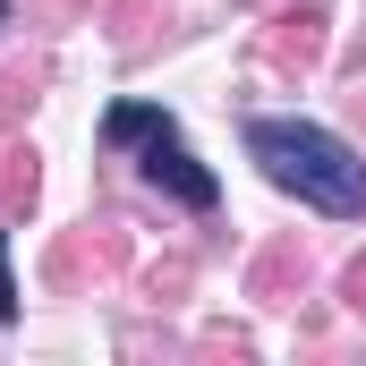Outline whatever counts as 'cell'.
I'll list each match as a JSON object with an SVG mask.
<instances>
[{
	"mask_svg": "<svg viewBox=\"0 0 366 366\" xmlns=\"http://www.w3.org/2000/svg\"><path fill=\"white\" fill-rule=\"evenodd\" d=\"M247 162L281 187V196H298V204H315V213H332V222H358L366 213V162L350 137H332V128H315V119H247Z\"/></svg>",
	"mask_w": 366,
	"mask_h": 366,
	"instance_id": "cell-1",
	"label": "cell"
},
{
	"mask_svg": "<svg viewBox=\"0 0 366 366\" xmlns=\"http://www.w3.org/2000/svg\"><path fill=\"white\" fill-rule=\"evenodd\" d=\"M102 145H111V154L137 145V171L162 187L171 204H187V213H213V204H222V179L187 154L179 119H171L162 102H111V111H102Z\"/></svg>",
	"mask_w": 366,
	"mask_h": 366,
	"instance_id": "cell-2",
	"label": "cell"
},
{
	"mask_svg": "<svg viewBox=\"0 0 366 366\" xmlns=\"http://www.w3.org/2000/svg\"><path fill=\"white\" fill-rule=\"evenodd\" d=\"M0 324H17V273H9V230H0Z\"/></svg>",
	"mask_w": 366,
	"mask_h": 366,
	"instance_id": "cell-3",
	"label": "cell"
},
{
	"mask_svg": "<svg viewBox=\"0 0 366 366\" xmlns=\"http://www.w3.org/2000/svg\"><path fill=\"white\" fill-rule=\"evenodd\" d=\"M0 26H9V0H0Z\"/></svg>",
	"mask_w": 366,
	"mask_h": 366,
	"instance_id": "cell-4",
	"label": "cell"
}]
</instances>
